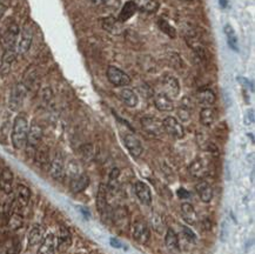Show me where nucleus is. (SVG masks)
Masks as SVG:
<instances>
[{
  "label": "nucleus",
  "instance_id": "1",
  "mask_svg": "<svg viewBox=\"0 0 255 254\" xmlns=\"http://www.w3.org/2000/svg\"><path fill=\"white\" fill-rule=\"evenodd\" d=\"M28 120L24 115H18L14 118L12 126L11 140L12 145L15 149L25 148L28 134Z\"/></svg>",
  "mask_w": 255,
  "mask_h": 254
},
{
  "label": "nucleus",
  "instance_id": "2",
  "mask_svg": "<svg viewBox=\"0 0 255 254\" xmlns=\"http://www.w3.org/2000/svg\"><path fill=\"white\" fill-rule=\"evenodd\" d=\"M27 87L25 86L24 83H18L12 87L11 92L8 97V109L12 112H18L24 105V102L27 96Z\"/></svg>",
  "mask_w": 255,
  "mask_h": 254
},
{
  "label": "nucleus",
  "instance_id": "3",
  "mask_svg": "<svg viewBox=\"0 0 255 254\" xmlns=\"http://www.w3.org/2000/svg\"><path fill=\"white\" fill-rule=\"evenodd\" d=\"M130 233H132L133 239L140 245H146L149 242L151 232H149L148 225L142 219L135 220L130 226Z\"/></svg>",
  "mask_w": 255,
  "mask_h": 254
},
{
  "label": "nucleus",
  "instance_id": "4",
  "mask_svg": "<svg viewBox=\"0 0 255 254\" xmlns=\"http://www.w3.org/2000/svg\"><path fill=\"white\" fill-rule=\"evenodd\" d=\"M107 186H105L104 184L99 185L97 192V210L103 217V219H111L112 220V211L110 210L109 199H107Z\"/></svg>",
  "mask_w": 255,
  "mask_h": 254
},
{
  "label": "nucleus",
  "instance_id": "5",
  "mask_svg": "<svg viewBox=\"0 0 255 254\" xmlns=\"http://www.w3.org/2000/svg\"><path fill=\"white\" fill-rule=\"evenodd\" d=\"M32 41H33V27L29 22H26L17 42V53L20 55L27 53L32 46Z\"/></svg>",
  "mask_w": 255,
  "mask_h": 254
},
{
  "label": "nucleus",
  "instance_id": "6",
  "mask_svg": "<svg viewBox=\"0 0 255 254\" xmlns=\"http://www.w3.org/2000/svg\"><path fill=\"white\" fill-rule=\"evenodd\" d=\"M42 139V128L38 124H32L28 128V134H27V141H26V149L31 154H35L39 145H40Z\"/></svg>",
  "mask_w": 255,
  "mask_h": 254
},
{
  "label": "nucleus",
  "instance_id": "7",
  "mask_svg": "<svg viewBox=\"0 0 255 254\" xmlns=\"http://www.w3.org/2000/svg\"><path fill=\"white\" fill-rule=\"evenodd\" d=\"M50 174L57 181H63L66 177V164L61 153H55L50 162Z\"/></svg>",
  "mask_w": 255,
  "mask_h": 254
},
{
  "label": "nucleus",
  "instance_id": "8",
  "mask_svg": "<svg viewBox=\"0 0 255 254\" xmlns=\"http://www.w3.org/2000/svg\"><path fill=\"white\" fill-rule=\"evenodd\" d=\"M107 78L110 83L117 87H127L132 83V79L128 74L116 66H109L107 68Z\"/></svg>",
  "mask_w": 255,
  "mask_h": 254
},
{
  "label": "nucleus",
  "instance_id": "9",
  "mask_svg": "<svg viewBox=\"0 0 255 254\" xmlns=\"http://www.w3.org/2000/svg\"><path fill=\"white\" fill-rule=\"evenodd\" d=\"M162 126L166 133L175 139H182L185 136V128L181 123L174 117H166L162 120Z\"/></svg>",
  "mask_w": 255,
  "mask_h": 254
},
{
  "label": "nucleus",
  "instance_id": "10",
  "mask_svg": "<svg viewBox=\"0 0 255 254\" xmlns=\"http://www.w3.org/2000/svg\"><path fill=\"white\" fill-rule=\"evenodd\" d=\"M122 138H123L124 145L126 146L127 149H128L129 154L132 155V157L139 158L140 155L142 154L143 147H142L141 141L138 139V136L134 135L133 133L126 132V133H123Z\"/></svg>",
  "mask_w": 255,
  "mask_h": 254
},
{
  "label": "nucleus",
  "instance_id": "11",
  "mask_svg": "<svg viewBox=\"0 0 255 254\" xmlns=\"http://www.w3.org/2000/svg\"><path fill=\"white\" fill-rule=\"evenodd\" d=\"M19 38V27L15 22H12L8 26L7 30L2 35V46L4 50H15L17 48V42Z\"/></svg>",
  "mask_w": 255,
  "mask_h": 254
},
{
  "label": "nucleus",
  "instance_id": "12",
  "mask_svg": "<svg viewBox=\"0 0 255 254\" xmlns=\"http://www.w3.org/2000/svg\"><path fill=\"white\" fill-rule=\"evenodd\" d=\"M141 126L145 131L153 136H160L165 133L162 122L154 117H145L141 119Z\"/></svg>",
  "mask_w": 255,
  "mask_h": 254
},
{
  "label": "nucleus",
  "instance_id": "13",
  "mask_svg": "<svg viewBox=\"0 0 255 254\" xmlns=\"http://www.w3.org/2000/svg\"><path fill=\"white\" fill-rule=\"evenodd\" d=\"M55 245H57V251L59 253H66L71 249L72 234L66 227H59L58 236L55 237Z\"/></svg>",
  "mask_w": 255,
  "mask_h": 254
},
{
  "label": "nucleus",
  "instance_id": "14",
  "mask_svg": "<svg viewBox=\"0 0 255 254\" xmlns=\"http://www.w3.org/2000/svg\"><path fill=\"white\" fill-rule=\"evenodd\" d=\"M162 87L163 93L169 98H176L180 93V84L178 78L172 76V74H166L162 78Z\"/></svg>",
  "mask_w": 255,
  "mask_h": 254
},
{
  "label": "nucleus",
  "instance_id": "15",
  "mask_svg": "<svg viewBox=\"0 0 255 254\" xmlns=\"http://www.w3.org/2000/svg\"><path fill=\"white\" fill-rule=\"evenodd\" d=\"M15 58H17V50H4L1 59H0V76H8Z\"/></svg>",
  "mask_w": 255,
  "mask_h": 254
},
{
  "label": "nucleus",
  "instance_id": "16",
  "mask_svg": "<svg viewBox=\"0 0 255 254\" xmlns=\"http://www.w3.org/2000/svg\"><path fill=\"white\" fill-rule=\"evenodd\" d=\"M45 237V231L42 229L41 225L35 224L33 226L31 227V230L28 231L27 234V247L28 250L34 249L40 245V243L42 242Z\"/></svg>",
  "mask_w": 255,
  "mask_h": 254
},
{
  "label": "nucleus",
  "instance_id": "17",
  "mask_svg": "<svg viewBox=\"0 0 255 254\" xmlns=\"http://www.w3.org/2000/svg\"><path fill=\"white\" fill-rule=\"evenodd\" d=\"M13 180L14 175L8 167L0 169V191L5 194H11L13 192Z\"/></svg>",
  "mask_w": 255,
  "mask_h": 254
},
{
  "label": "nucleus",
  "instance_id": "18",
  "mask_svg": "<svg viewBox=\"0 0 255 254\" xmlns=\"http://www.w3.org/2000/svg\"><path fill=\"white\" fill-rule=\"evenodd\" d=\"M134 192H135L136 197L139 201L146 206H149L152 204V192L151 188L147 184L142 181H136L134 185Z\"/></svg>",
  "mask_w": 255,
  "mask_h": 254
},
{
  "label": "nucleus",
  "instance_id": "19",
  "mask_svg": "<svg viewBox=\"0 0 255 254\" xmlns=\"http://www.w3.org/2000/svg\"><path fill=\"white\" fill-rule=\"evenodd\" d=\"M31 190L24 184H19L15 188V203L19 208H25L28 206L31 200Z\"/></svg>",
  "mask_w": 255,
  "mask_h": 254
},
{
  "label": "nucleus",
  "instance_id": "20",
  "mask_svg": "<svg viewBox=\"0 0 255 254\" xmlns=\"http://www.w3.org/2000/svg\"><path fill=\"white\" fill-rule=\"evenodd\" d=\"M207 164H206V161L202 158H197L188 166V172L193 178L202 179L207 174Z\"/></svg>",
  "mask_w": 255,
  "mask_h": 254
},
{
  "label": "nucleus",
  "instance_id": "21",
  "mask_svg": "<svg viewBox=\"0 0 255 254\" xmlns=\"http://www.w3.org/2000/svg\"><path fill=\"white\" fill-rule=\"evenodd\" d=\"M192 107L193 104L188 97H185L181 99V103H180V106L176 110V116L180 119V122L187 123L191 120L192 117Z\"/></svg>",
  "mask_w": 255,
  "mask_h": 254
},
{
  "label": "nucleus",
  "instance_id": "22",
  "mask_svg": "<svg viewBox=\"0 0 255 254\" xmlns=\"http://www.w3.org/2000/svg\"><path fill=\"white\" fill-rule=\"evenodd\" d=\"M57 245H55V236L53 233H47L39 245L37 254H55Z\"/></svg>",
  "mask_w": 255,
  "mask_h": 254
},
{
  "label": "nucleus",
  "instance_id": "23",
  "mask_svg": "<svg viewBox=\"0 0 255 254\" xmlns=\"http://www.w3.org/2000/svg\"><path fill=\"white\" fill-rule=\"evenodd\" d=\"M154 105L160 112H172L174 110V103L172 98L166 96L163 92H160L154 98Z\"/></svg>",
  "mask_w": 255,
  "mask_h": 254
},
{
  "label": "nucleus",
  "instance_id": "24",
  "mask_svg": "<svg viewBox=\"0 0 255 254\" xmlns=\"http://www.w3.org/2000/svg\"><path fill=\"white\" fill-rule=\"evenodd\" d=\"M195 98H197V102L204 107H211L217 102V96L211 89L199 90L195 94Z\"/></svg>",
  "mask_w": 255,
  "mask_h": 254
},
{
  "label": "nucleus",
  "instance_id": "25",
  "mask_svg": "<svg viewBox=\"0 0 255 254\" xmlns=\"http://www.w3.org/2000/svg\"><path fill=\"white\" fill-rule=\"evenodd\" d=\"M195 191H197L199 198H200L202 203L208 204L213 199V190H212L211 185L207 181H199L195 185Z\"/></svg>",
  "mask_w": 255,
  "mask_h": 254
},
{
  "label": "nucleus",
  "instance_id": "26",
  "mask_svg": "<svg viewBox=\"0 0 255 254\" xmlns=\"http://www.w3.org/2000/svg\"><path fill=\"white\" fill-rule=\"evenodd\" d=\"M88 185H90V178L85 173H80L70 180V188L73 193H80V192L86 190Z\"/></svg>",
  "mask_w": 255,
  "mask_h": 254
},
{
  "label": "nucleus",
  "instance_id": "27",
  "mask_svg": "<svg viewBox=\"0 0 255 254\" xmlns=\"http://www.w3.org/2000/svg\"><path fill=\"white\" fill-rule=\"evenodd\" d=\"M120 99L123 100L124 104L127 107H136L139 104V97L138 94L134 92V90L128 89V87H124V89L120 91Z\"/></svg>",
  "mask_w": 255,
  "mask_h": 254
},
{
  "label": "nucleus",
  "instance_id": "28",
  "mask_svg": "<svg viewBox=\"0 0 255 254\" xmlns=\"http://www.w3.org/2000/svg\"><path fill=\"white\" fill-rule=\"evenodd\" d=\"M181 214L184 220L189 225H195L198 223V214L194 206L189 203L181 204Z\"/></svg>",
  "mask_w": 255,
  "mask_h": 254
},
{
  "label": "nucleus",
  "instance_id": "29",
  "mask_svg": "<svg viewBox=\"0 0 255 254\" xmlns=\"http://www.w3.org/2000/svg\"><path fill=\"white\" fill-rule=\"evenodd\" d=\"M112 221L120 229L128 226V213L125 207H118V210L112 212Z\"/></svg>",
  "mask_w": 255,
  "mask_h": 254
},
{
  "label": "nucleus",
  "instance_id": "30",
  "mask_svg": "<svg viewBox=\"0 0 255 254\" xmlns=\"http://www.w3.org/2000/svg\"><path fill=\"white\" fill-rule=\"evenodd\" d=\"M134 2H135L136 8L143 13H148V14L155 13L159 8L158 0H134Z\"/></svg>",
  "mask_w": 255,
  "mask_h": 254
},
{
  "label": "nucleus",
  "instance_id": "31",
  "mask_svg": "<svg viewBox=\"0 0 255 254\" xmlns=\"http://www.w3.org/2000/svg\"><path fill=\"white\" fill-rule=\"evenodd\" d=\"M217 120V112L212 107H204L200 112V122L204 126L211 127Z\"/></svg>",
  "mask_w": 255,
  "mask_h": 254
},
{
  "label": "nucleus",
  "instance_id": "32",
  "mask_svg": "<svg viewBox=\"0 0 255 254\" xmlns=\"http://www.w3.org/2000/svg\"><path fill=\"white\" fill-rule=\"evenodd\" d=\"M165 244H166V247H167V249L171 251V252H178L179 249H180L179 238L172 229H168L167 231H166Z\"/></svg>",
  "mask_w": 255,
  "mask_h": 254
},
{
  "label": "nucleus",
  "instance_id": "33",
  "mask_svg": "<svg viewBox=\"0 0 255 254\" xmlns=\"http://www.w3.org/2000/svg\"><path fill=\"white\" fill-rule=\"evenodd\" d=\"M136 5L135 2L133 1V0H129V1H127L124 4L122 11H120V14H119V21H127L128 19H130L134 15V13L136 12Z\"/></svg>",
  "mask_w": 255,
  "mask_h": 254
},
{
  "label": "nucleus",
  "instance_id": "34",
  "mask_svg": "<svg viewBox=\"0 0 255 254\" xmlns=\"http://www.w3.org/2000/svg\"><path fill=\"white\" fill-rule=\"evenodd\" d=\"M151 225L153 227V230L155 231L158 234H165L166 230V223L163 221V218L158 212H153L151 216Z\"/></svg>",
  "mask_w": 255,
  "mask_h": 254
},
{
  "label": "nucleus",
  "instance_id": "35",
  "mask_svg": "<svg viewBox=\"0 0 255 254\" xmlns=\"http://www.w3.org/2000/svg\"><path fill=\"white\" fill-rule=\"evenodd\" d=\"M224 32H225V34H226V38H227V41H228V45H230V47L234 51H239L238 35H237V33H235L234 28L232 27L231 25H225Z\"/></svg>",
  "mask_w": 255,
  "mask_h": 254
},
{
  "label": "nucleus",
  "instance_id": "36",
  "mask_svg": "<svg viewBox=\"0 0 255 254\" xmlns=\"http://www.w3.org/2000/svg\"><path fill=\"white\" fill-rule=\"evenodd\" d=\"M24 225V217L20 212L13 211V213L8 218V227L11 231H17L21 229Z\"/></svg>",
  "mask_w": 255,
  "mask_h": 254
},
{
  "label": "nucleus",
  "instance_id": "37",
  "mask_svg": "<svg viewBox=\"0 0 255 254\" xmlns=\"http://www.w3.org/2000/svg\"><path fill=\"white\" fill-rule=\"evenodd\" d=\"M119 177H120V169L113 168L110 173V180L109 185H107V191L116 193L119 188Z\"/></svg>",
  "mask_w": 255,
  "mask_h": 254
},
{
  "label": "nucleus",
  "instance_id": "38",
  "mask_svg": "<svg viewBox=\"0 0 255 254\" xmlns=\"http://www.w3.org/2000/svg\"><path fill=\"white\" fill-rule=\"evenodd\" d=\"M35 160H37L38 164H40L41 166L45 165H50V154H48V151L46 149V147H42L39 148L35 151Z\"/></svg>",
  "mask_w": 255,
  "mask_h": 254
},
{
  "label": "nucleus",
  "instance_id": "39",
  "mask_svg": "<svg viewBox=\"0 0 255 254\" xmlns=\"http://www.w3.org/2000/svg\"><path fill=\"white\" fill-rule=\"evenodd\" d=\"M158 25H159V28L161 30L163 33L167 34L169 38L174 39L176 37V31L175 28L173 27V26L169 24V22L166 20V19H159L158 21Z\"/></svg>",
  "mask_w": 255,
  "mask_h": 254
},
{
  "label": "nucleus",
  "instance_id": "40",
  "mask_svg": "<svg viewBox=\"0 0 255 254\" xmlns=\"http://www.w3.org/2000/svg\"><path fill=\"white\" fill-rule=\"evenodd\" d=\"M80 155H81V158H83L85 161L92 160L93 157H94V147H93V145L86 144V145L81 146Z\"/></svg>",
  "mask_w": 255,
  "mask_h": 254
},
{
  "label": "nucleus",
  "instance_id": "41",
  "mask_svg": "<svg viewBox=\"0 0 255 254\" xmlns=\"http://www.w3.org/2000/svg\"><path fill=\"white\" fill-rule=\"evenodd\" d=\"M101 24H103V27L105 28V30L111 32V33H113V32L116 31L118 27L117 19H114L113 17H107V18L103 19V20H101Z\"/></svg>",
  "mask_w": 255,
  "mask_h": 254
},
{
  "label": "nucleus",
  "instance_id": "42",
  "mask_svg": "<svg viewBox=\"0 0 255 254\" xmlns=\"http://www.w3.org/2000/svg\"><path fill=\"white\" fill-rule=\"evenodd\" d=\"M182 234H184L185 239L189 242L191 244H195L197 243V236H195V233L193 232L192 230H189L188 227H184V230H182Z\"/></svg>",
  "mask_w": 255,
  "mask_h": 254
},
{
  "label": "nucleus",
  "instance_id": "43",
  "mask_svg": "<svg viewBox=\"0 0 255 254\" xmlns=\"http://www.w3.org/2000/svg\"><path fill=\"white\" fill-rule=\"evenodd\" d=\"M228 236H230V232H228L227 223H226V221H224V223H222V226H221V231H220V240H221V242L226 243L227 239H228Z\"/></svg>",
  "mask_w": 255,
  "mask_h": 254
},
{
  "label": "nucleus",
  "instance_id": "44",
  "mask_svg": "<svg viewBox=\"0 0 255 254\" xmlns=\"http://www.w3.org/2000/svg\"><path fill=\"white\" fill-rule=\"evenodd\" d=\"M254 123V111L250 110L247 111L246 116H245V124L246 125H252Z\"/></svg>",
  "mask_w": 255,
  "mask_h": 254
},
{
  "label": "nucleus",
  "instance_id": "45",
  "mask_svg": "<svg viewBox=\"0 0 255 254\" xmlns=\"http://www.w3.org/2000/svg\"><path fill=\"white\" fill-rule=\"evenodd\" d=\"M178 197L180 198V199H188L189 198V192L187 190H185V188H179L178 190Z\"/></svg>",
  "mask_w": 255,
  "mask_h": 254
},
{
  "label": "nucleus",
  "instance_id": "46",
  "mask_svg": "<svg viewBox=\"0 0 255 254\" xmlns=\"http://www.w3.org/2000/svg\"><path fill=\"white\" fill-rule=\"evenodd\" d=\"M110 244H111V246L114 247V249H123V244L120 243L118 239H114V238H111Z\"/></svg>",
  "mask_w": 255,
  "mask_h": 254
},
{
  "label": "nucleus",
  "instance_id": "47",
  "mask_svg": "<svg viewBox=\"0 0 255 254\" xmlns=\"http://www.w3.org/2000/svg\"><path fill=\"white\" fill-rule=\"evenodd\" d=\"M219 4H220L221 8H226L228 6V0H219Z\"/></svg>",
  "mask_w": 255,
  "mask_h": 254
},
{
  "label": "nucleus",
  "instance_id": "48",
  "mask_svg": "<svg viewBox=\"0 0 255 254\" xmlns=\"http://www.w3.org/2000/svg\"><path fill=\"white\" fill-rule=\"evenodd\" d=\"M6 12V6L0 4V19L2 18V15H4V13Z\"/></svg>",
  "mask_w": 255,
  "mask_h": 254
},
{
  "label": "nucleus",
  "instance_id": "49",
  "mask_svg": "<svg viewBox=\"0 0 255 254\" xmlns=\"http://www.w3.org/2000/svg\"><path fill=\"white\" fill-rule=\"evenodd\" d=\"M91 1L94 2V4H104V2H106V0H91Z\"/></svg>",
  "mask_w": 255,
  "mask_h": 254
},
{
  "label": "nucleus",
  "instance_id": "50",
  "mask_svg": "<svg viewBox=\"0 0 255 254\" xmlns=\"http://www.w3.org/2000/svg\"><path fill=\"white\" fill-rule=\"evenodd\" d=\"M186 1H192V0H186Z\"/></svg>",
  "mask_w": 255,
  "mask_h": 254
},
{
  "label": "nucleus",
  "instance_id": "51",
  "mask_svg": "<svg viewBox=\"0 0 255 254\" xmlns=\"http://www.w3.org/2000/svg\"><path fill=\"white\" fill-rule=\"evenodd\" d=\"M0 254H2V253H1V252H0Z\"/></svg>",
  "mask_w": 255,
  "mask_h": 254
}]
</instances>
